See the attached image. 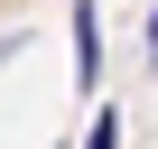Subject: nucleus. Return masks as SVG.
<instances>
[{
    "label": "nucleus",
    "mask_w": 158,
    "mask_h": 149,
    "mask_svg": "<svg viewBox=\"0 0 158 149\" xmlns=\"http://www.w3.org/2000/svg\"><path fill=\"white\" fill-rule=\"evenodd\" d=\"M74 84H102V10H93V0H74Z\"/></svg>",
    "instance_id": "nucleus-1"
},
{
    "label": "nucleus",
    "mask_w": 158,
    "mask_h": 149,
    "mask_svg": "<svg viewBox=\"0 0 158 149\" xmlns=\"http://www.w3.org/2000/svg\"><path fill=\"white\" fill-rule=\"evenodd\" d=\"M84 149H121V112H93V130H84Z\"/></svg>",
    "instance_id": "nucleus-2"
}]
</instances>
